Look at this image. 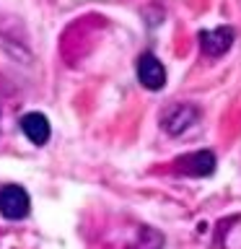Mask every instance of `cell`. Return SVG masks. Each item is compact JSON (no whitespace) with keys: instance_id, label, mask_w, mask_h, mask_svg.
Masks as SVG:
<instances>
[{"instance_id":"cell-2","label":"cell","mask_w":241,"mask_h":249,"mask_svg":"<svg viewBox=\"0 0 241 249\" xmlns=\"http://www.w3.org/2000/svg\"><path fill=\"white\" fill-rule=\"evenodd\" d=\"M200 120V109L194 104H171L161 114V127L169 135H182Z\"/></svg>"},{"instance_id":"cell-4","label":"cell","mask_w":241,"mask_h":249,"mask_svg":"<svg viewBox=\"0 0 241 249\" xmlns=\"http://www.w3.org/2000/svg\"><path fill=\"white\" fill-rule=\"evenodd\" d=\"M233 29L231 26H218V29H210V31H200V50L210 54V57H221L231 50L233 44Z\"/></svg>"},{"instance_id":"cell-3","label":"cell","mask_w":241,"mask_h":249,"mask_svg":"<svg viewBox=\"0 0 241 249\" xmlns=\"http://www.w3.org/2000/svg\"><path fill=\"white\" fill-rule=\"evenodd\" d=\"M174 166L187 177H210L215 171V156L210 151H194V153L179 156Z\"/></svg>"},{"instance_id":"cell-1","label":"cell","mask_w":241,"mask_h":249,"mask_svg":"<svg viewBox=\"0 0 241 249\" xmlns=\"http://www.w3.org/2000/svg\"><path fill=\"white\" fill-rule=\"evenodd\" d=\"M31 210V197L29 192L18 184H5L0 187V215L8 221H21Z\"/></svg>"},{"instance_id":"cell-7","label":"cell","mask_w":241,"mask_h":249,"mask_svg":"<svg viewBox=\"0 0 241 249\" xmlns=\"http://www.w3.org/2000/svg\"><path fill=\"white\" fill-rule=\"evenodd\" d=\"M163 244V236L158 231H153V229H148V226H143L140 229V236H138V249H161Z\"/></svg>"},{"instance_id":"cell-6","label":"cell","mask_w":241,"mask_h":249,"mask_svg":"<svg viewBox=\"0 0 241 249\" xmlns=\"http://www.w3.org/2000/svg\"><path fill=\"white\" fill-rule=\"evenodd\" d=\"M21 130L34 145H44L52 135V127H50V120L42 114V112H29L21 117Z\"/></svg>"},{"instance_id":"cell-5","label":"cell","mask_w":241,"mask_h":249,"mask_svg":"<svg viewBox=\"0 0 241 249\" xmlns=\"http://www.w3.org/2000/svg\"><path fill=\"white\" fill-rule=\"evenodd\" d=\"M138 78L145 89L158 91V89H163V83H166V68H163V62L155 57V54L145 52V54H140V60H138Z\"/></svg>"}]
</instances>
